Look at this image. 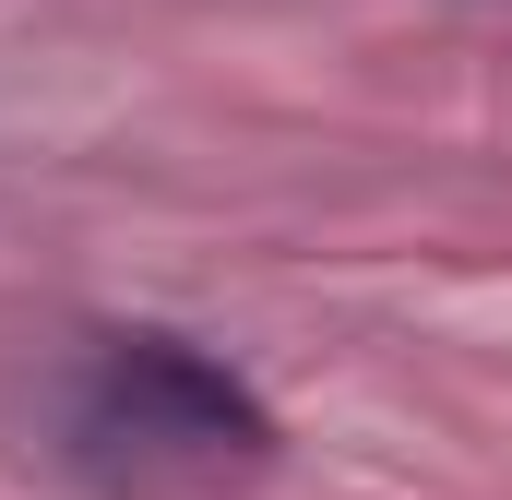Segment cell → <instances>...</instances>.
Wrapping results in <instances>:
<instances>
[{
    "instance_id": "6da1fadb",
    "label": "cell",
    "mask_w": 512,
    "mask_h": 500,
    "mask_svg": "<svg viewBox=\"0 0 512 500\" xmlns=\"http://www.w3.org/2000/svg\"><path fill=\"white\" fill-rule=\"evenodd\" d=\"M96 417L131 441H179V453H274V405L179 334H108L96 346Z\"/></svg>"
}]
</instances>
